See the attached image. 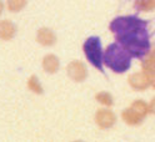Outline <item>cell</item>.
<instances>
[{"mask_svg":"<svg viewBox=\"0 0 155 142\" xmlns=\"http://www.w3.org/2000/svg\"><path fill=\"white\" fill-rule=\"evenodd\" d=\"M149 111L150 112H153V113H155V99L151 101V103H150V106H149Z\"/></svg>","mask_w":155,"mask_h":142,"instance_id":"obj_9","label":"cell"},{"mask_svg":"<svg viewBox=\"0 0 155 142\" xmlns=\"http://www.w3.org/2000/svg\"><path fill=\"white\" fill-rule=\"evenodd\" d=\"M133 55L116 41L108 46L104 52V64L116 74L128 71L131 64Z\"/></svg>","mask_w":155,"mask_h":142,"instance_id":"obj_2","label":"cell"},{"mask_svg":"<svg viewBox=\"0 0 155 142\" xmlns=\"http://www.w3.org/2000/svg\"><path fill=\"white\" fill-rule=\"evenodd\" d=\"M110 30L124 49L133 58L144 59L150 51V36L148 21L138 16H119L110 23Z\"/></svg>","mask_w":155,"mask_h":142,"instance_id":"obj_1","label":"cell"},{"mask_svg":"<svg viewBox=\"0 0 155 142\" xmlns=\"http://www.w3.org/2000/svg\"><path fill=\"white\" fill-rule=\"evenodd\" d=\"M143 69L145 74L148 75L153 87L155 89V52H151L150 55L147 56V59L143 62Z\"/></svg>","mask_w":155,"mask_h":142,"instance_id":"obj_4","label":"cell"},{"mask_svg":"<svg viewBox=\"0 0 155 142\" xmlns=\"http://www.w3.org/2000/svg\"><path fill=\"white\" fill-rule=\"evenodd\" d=\"M143 117H144V116L140 115L139 112H137L134 109L128 110V111L124 112V120L127 121L128 124H139Z\"/></svg>","mask_w":155,"mask_h":142,"instance_id":"obj_6","label":"cell"},{"mask_svg":"<svg viewBox=\"0 0 155 142\" xmlns=\"http://www.w3.org/2000/svg\"><path fill=\"white\" fill-rule=\"evenodd\" d=\"M149 84H150V80H149L147 74L145 75L144 74H137V75H134V76L131 77V85L138 90L147 89L149 86Z\"/></svg>","mask_w":155,"mask_h":142,"instance_id":"obj_5","label":"cell"},{"mask_svg":"<svg viewBox=\"0 0 155 142\" xmlns=\"http://www.w3.org/2000/svg\"><path fill=\"white\" fill-rule=\"evenodd\" d=\"M84 52L88 61L95 66L98 70L101 72L104 71L103 69V62H104V54H103V47H101V41L98 36H91L89 39H86L84 43Z\"/></svg>","mask_w":155,"mask_h":142,"instance_id":"obj_3","label":"cell"},{"mask_svg":"<svg viewBox=\"0 0 155 142\" xmlns=\"http://www.w3.org/2000/svg\"><path fill=\"white\" fill-rule=\"evenodd\" d=\"M133 109L137 111V112H139L140 115H143V116H145L148 113V111H149V109H148V106H147V103L145 102H143V101H137L133 105Z\"/></svg>","mask_w":155,"mask_h":142,"instance_id":"obj_8","label":"cell"},{"mask_svg":"<svg viewBox=\"0 0 155 142\" xmlns=\"http://www.w3.org/2000/svg\"><path fill=\"white\" fill-rule=\"evenodd\" d=\"M135 6L140 11H151L155 9V0H137Z\"/></svg>","mask_w":155,"mask_h":142,"instance_id":"obj_7","label":"cell"}]
</instances>
